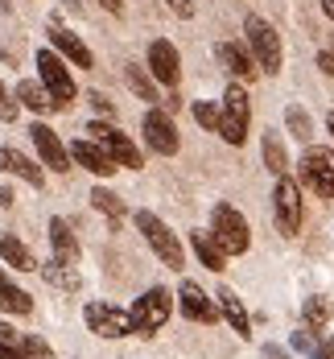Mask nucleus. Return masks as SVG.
I'll return each mask as SVG.
<instances>
[{
	"label": "nucleus",
	"mask_w": 334,
	"mask_h": 359,
	"mask_svg": "<svg viewBox=\"0 0 334 359\" xmlns=\"http://www.w3.org/2000/svg\"><path fill=\"white\" fill-rule=\"evenodd\" d=\"M244 46L252 50L260 74H281V67H285V46H281V34L272 29V21L248 13L244 17Z\"/></svg>",
	"instance_id": "nucleus-1"
},
{
	"label": "nucleus",
	"mask_w": 334,
	"mask_h": 359,
	"mask_svg": "<svg viewBox=\"0 0 334 359\" xmlns=\"http://www.w3.org/2000/svg\"><path fill=\"white\" fill-rule=\"evenodd\" d=\"M248 133H252V100H248V87L231 79V87L219 100V137L239 149L248 141Z\"/></svg>",
	"instance_id": "nucleus-2"
},
{
	"label": "nucleus",
	"mask_w": 334,
	"mask_h": 359,
	"mask_svg": "<svg viewBox=\"0 0 334 359\" xmlns=\"http://www.w3.org/2000/svg\"><path fill=\"white\" fill-rule=\"evenodd\" d=\"M132 223H137V231L145 236V244L157 252V260H161L165 269H174V273L186 269V248H182V240H178V231H174L165 219L153 215V211H137Z\"/></svg>",
	"instance_id": "nucleus-3"
},
{
	"label": "nucleus",
	"mask_w": 334,
	"mask_h": 359,
	"mask_svg": "<svg viewBox=\"0 0 334 359\" xmlns=\"http://www.w3.org/2000/svg\"><path fill=\"white\" fill-rule=\"evenodd\" d=\"M169 314H174V293H169L165 285L145 289V293L132 302V310H128L132 334H141V339H153L161 326L169 323Z\"/></svg>",
	"instance_id": "nucleus-4"
},
{
	"label": "nucleus",
	"mask_w": 334,
	"mask_h": 359,
	"mask_svg": "<svg viewBox=\"0 0 334 359\" xmlns=\"http://www.w3.org/2000/svg\"><path fill=\"white\" fill-rule=\"evenodd\" d=\"M211 240L227 256H244L252 248V227H248L244 211H235L231 203H215V211H211Z\"/></svg>",
	"instance_id": "nucleus-5"
},
{
	"label": "nucleus",
	"mask_w": 334,
	"mask_h": 359,
	"mask_svg": "<svg viewBox=\"0 0 334 359\" xmlns=\"http://www.w3.org/2000/svg\"><path fill=\"white\" fill-rule=\"evenodd\" d=\"M37 79L46 83V91L54 95V104H58V111L62 108H71L74 100H78V83H74V74H71V67L62 62V54L58 50H37Z\"/></svg>",
	"instance_id": "nucleus-6"
},
{
	"label": "nucleus",
	"mask_w": 334,
	"mask_h": 359,
	"mask_svg": "<svg viewBox=\"0 0 334 359\" xmlns=\"http://www.w3.org/2000/svg\"><path fill=\"white\" fill-rule=\"evenodd\" d=\"M297 178H301V186H309L322 203H330L334 198V149L305 144V153L297 161Z\"/></svg>",
	"instance_id": "nucleus-7"
},
{
	"label": "nucleus",
	"mask_w": 334,
	"mask_h": 359,
	"mask_svg": "<svg viewBox=\"0 0 334 359\" xmlns=\"http://www.w3.org/2000/svg\"><path fill=\"white\" fill-rule=\"evenodd\" d=\"M87 133H91V141H99L104 149H108L111 161H116L120 170H145V153H141V144L132 141L128 133H120L111 120H91Z\"/></svg>",
	"instance_id": "nucleus-8"
},
{
	"label": "nucleus",
	"mask_w": 334,
	"mask_h": 359,
	"mask_svg": "<svg viewBox=\"0 0 334 359\" xmlns=\"http://www.w3.org/2000/svg\"><path fill=\"white\" fill-rule=\"evenodd\" d=\"M141 133H145V144L157 153V157H174L182 149V137H178V124L174 116L157 104H148L145 116H141Z\"/></svg>",
	"instance_id": "nucleus-9"
},
{
	"label": "nucleus",
	"mask_w": 334,
	"mask_h": 359,
	"mask_svg": "<svg viewBox=\"0 0 334 359\" xmlns=\"http://www.w3.org/2000/svg\"><path fill=\"white\" fill-rule=\"evenodd\" d=\"M272 219L281 236H297L301 231V182H293L289 174H281L272 186Z\"/></svg>",
	"instance_id": "nucleus-10"
},
{
	"label": "nucleus",
	"mask_w": 334,
	"mask_h": 359,
	"mask_svg": "<svg viewBox=\"0 0 334 359\" xmlns=\"http://www.w3.org/2000/svg\"><path fill=\"white\" fill-rule=\"evenodd\" d=\"M145 67L161 87L178 91V83H182V54H178V46H174L169 37H153V41H148Z\"/></svg>",
	"instance_id": "nucleus-11"
},
{
	"label": "nucleus",
	"mask_w": 334,
	"mask_h": 359,
	"mask_svg": "<svg viewBox=\"0 0 334 359\" xmlns=\"http://www.w3.org/2000/svg\"><path fill=\"white\" fill-rule=\"evenodd\" d=\"M83 323H87V330L95 339H128L132 334L128 314L120 306H111V302H87L83 306Z\"/></svg>",
	"instance_id": "nucleus-12"
},
{
	"label": "nucleus",
	"mask_w": 334,
	"mask_h": 359,
	"mask_svg": "<svg viewBox=\"0 0 334 359\" xmlns=\"http://www.w3.org/2000/svg\"><path fill=\"white\" fill-rule=\"evenodd\" d=\"M29 141H34V149H37V157H41L46 170H54V174H71L74 170L71 165V149L62 144V137H58L46 120H37L34 128H29Z\"/></svg>",
	"instance_id": "nucleus-13"
},
{
	"label": "nucleus",
	"mask_w": 334,
	"mask_h": 359,
	"mask_svg": "<svg viewBox=\"0 0 334 359\" xmlns=\"http://www.w3.org/2000/svg\"><path fill=\"white\" fill-rule=\"evenodd\" d=\"M178 310H182L190 323H198V326H215L223 318L219 302L198 285V281H182V285H178Z\"/></svg>",
	"instance_id": "nucleus-14"
},
{
	"label": "nucleus",
	"mask_w": 334,
	"mask_h": 359,
	"mask_svg": "<svg viewBox=\"0 0 334 359\" xmlns=\"http://www.w3.org/2000/svg\"><path fill=\"white\" fill-rule=\"evenodd\" d=\"M46 37H50V46L67 58V62H74L78 71H95V54H91V46L83 41L78 34H71L58 17H50V25H46Z\"/></svg>",
	"instance_id": "nucleus-15"
},
{
	"label": "nucleus",
	"mask_w": 334,
	"mask_h": 359,
	"mask_svg": "<svg viewBox=\"0 0 334 359\" xmlns=\"http://www.w3.org/2000/svg\"><path fill=\"white\" fill-rule=\"evenodd\" d=\"M67 149H71V161H74V165H83V170H87V174H95V178H111V174L120 170V165L111 161L108 149H104L99 141H91V137H74Z\"/></svg>",
	"instance_id": "nucleus-16"
},
{
	"label": "nucleus",
	"mask_w": 334,
	"mask_h": 359,
	"mask_svg": "<svg viewBox=\"0 0 334 359\" xmlns=\"http://www.w3.org/2000/svg\"><path fill=\"white\" fill-rule=\"evenodd\" d=\"M215 58H219L223 71L231 74L235 83H244V87H248V83L260 74L256 58H252V50H248L244 41H219V46H215Z\"/></svg>",
	"instance_id": "nucleus-17"
},
{
	"label": "nucleus",
	"mask_w": 334,
	"mask_h": 359,
	"mask_svg": "<svg viewBox=\"0 0 334 359\" xmlns=\"http://www.w3.org/2000/svg\"><path fill=\"white\" fill-rule=\"evenodd\" d=\"M0 174H13L25 186H41L46 182V170L37 165L34 157H25L21 149H13V144H0Z\"/></svg>",
	"instance_id": "nucleus-18"
},
{
	"label": "nucleus",
	"mask_w": 334,
	"mask_h": 359,
	"mask_svg": "<svg viewBox=\"0 0 334 359\" xmlns=\"http://www.w3.org/2000/svg\"><path fill=\"white\" fill-rule=\"evenodd\" d=\"M215 302H219V314L227 318V326H231L239 339H252V318H248V310H244L239 293H235V289H227V285H219V289H215Z\"/></svg>",
	"instance_id": "nucleus-19"
},
{
	"label": "nucleus",
	"mask_w": 334,
	"mask_h": 359,
	"mask_svg": "<svg viewBox=\"0 0 334 359\" xmlns=\"http://www.w3.org/2000/svg\"><path fill=\"white\" fill-rule=\"evenodd\" d=\"M50 248H54V260L78 264V236L71 231V223H67L62 215L50 219Z\"/></svg>",
	"instance_id": "nucleus-20"
},
{
	"label": "nucleus",
	"mask_w": 334,
	"mask_h": 359,
	"mask_svg": "<svg viewBox=\"0 0 334 359\" xmlns=\"http://www.w3.org/2000/svg\"><path fill=\"white\" fill-rule=\"evenodd\" d=\"M13 95H17V104H21V108L37 111V116H46V111H58V104H54V95L46 91V83H41V79H21Z\"/></svg>",
	"instance_id": "nucleus-21"
},
{
	"label": "nucleus",
	"mask_w": 334,
	"mask_h": 359,
	"mask_svg": "<svg viewBox=\"0 0 334 359\" xmlns=\"http://www.w3.org/2000/svg\"><path fill=\"white\" fill-rule=\"evenodd\" d=\"M0 260L13 264L17 273H34L37 269V256L29 252V244L17 240V236H8V231H0Z\"/></svg>",
	"instance_id": "nucleus-22"
},
{
	"label": "nucleus",
	"mask_w": 334,
	"mask_h": 359,
	"mask_svg": "<svg viewBox=\"0 0 334 359\" xmlns=\"http://www.w3.org/2000/svg\"><path fill=\"white\" fill-rule=\"evenodd\" d=\"M190 248H194V256H198L202 269H211V273H223V269H227V252H223L207 231H190Z\"/></svg>",
	"instance_id": "nucleus-23"
},
{
	"label": "nucleus",
	"mask_w": 334,
	"mask_h": 359,
	"mask_svg": "<svg viewBox=\"0 0 334 359\" xmlns=\"http://www.w3.org/2000/svg\"><path fill=\"white\" fill-rule=\"evenodd\" d=\"M41 277H46V285H54V289H62V293H78V269L74 264H62V260H50L46 269H41Z\"/></svg>",
	"instance_id": "nucleus-24"
},
{
	"label": "nucleus",
	"mask_w": 334,
	"mask_h": 359,
	"mask_svg": "<svg viewBox=\"0 0 334 359\" xmlns=\"http://www.w3.org/2000/svg\"><path fill=\"white\" fill-rule=\"evenodd\" d=\"M260 149H264V165H268V174H272V178L289 174V153H285V144H281V137H277V133H264Z\"/></svg>",
	"instance_id": "nucleus-25"
},
{
	"label": "nucleus",
	"mask_w": 334,
	"mask_h": 359,
	"mask_svg": "<svg viewBox=\"0 0 334 359\" xmlns=\"http://www.w3.org/2000/svg\"><path fill=\"white\" fill-rule=\"evenodd\" d=\"M0 310L13 314V318H29L34 314V297L17 285H0Z\"/></svg>",
	"instance_id": "nucleus-26"
},
{
	"label": "nucleus",
	"mask_w": 334,
	"mask_h": 359,
	"mask_svg": "<svg viewBox=\"0 0 334 359\" xmlns=\"http://www.w3.org/2000/svg\"><path fill=\"white\" fill-rule=\"evenodd\" d=\"M91 207H95L99 215H108L111 223H120V219L128 215V207H124V198H120L116 190H108V186H95V190H91Z\"/></svg>",
	"instance_id": "nucleus-27"
},
{
	"label": "nucleus",
	"mask_w": 334,
	"mask_h": 359,
	"mask_svg": "<svg viewBox=\"0 0 334 359\" xmlns=\"http://www.w3.org/2000/svg\"><path fill=\"white\" fill-rule=\"evenodd\" d=\"M124 79H128V87L137 91V100H145V104H157V100H161V95H157V79H153L148 71H141L137 62L124 67Z\"/></svg>",
	"instance_id": "nucleus-28"
},
{
	"label": "nucleus",
	"mask_w": 334,
	"mask_h": 359,
	"mask_svg": "<svg viewBox=\"0 0 334 359\" xmlns=\"http://www.w3.org/2000/svg\"><path fill=\"white\" fill-rule=\"evenodd\" d=\"M285 128H289V137H293V141L309 144V137H314V116L301 108V104H289V108H285Z\"/></svg>",
	"instance_id": "nucleus-29"
},
{
	"label": "nucleus",
	"mask_w": 334,
	"mask_h": 359,
	"mask_svg": "<svg viewBox=\"0 0 334 359\" xmlns=\"http://www.w3.org/2000/svg\"><path fill=\"white\" fill-rule=\"evenodd\" d=\"M301 318L309 330H322L326 318H330V306H326V297H305V306H301Z\"/></svg>",
	"instance_id": "nucleus-30"
},
{
	"label": "nucleus",
	"mask_w": 334,
	"mask_h": 359,
	"mask_svg": "<svg viewBox=\"0 0 334 359\" xmlns=\"http://www.w3.org/2000/svg\"><path fill=\"white\" fill-rule=\"evenodd\" d=\"M194 120H198L207 133H219V108H215L211 100H198V104H194Z\"/></svg>",
	"instance_id": "nucleus-31"
},
{
	"label": "nucleus",
	"mask_w": 334,
	"mask_h": 359,
	"mask_svg": "<svg viewBox=\"0 0 334 359\" xmlns=\"http://www.w3.org/2000/svg\"><path fill=\"white\" fill-rule=\"evenodd\" d=\"M17 116H21V104H17V95H13V91L0 83V124H13Z\"/></svg>",
	"instance_id": "nucleus-32"
},
{
	"label": "nucleus",
	"mask_w": 334,
	"mask_h": 359,
	"mask_svg": "<svg viewBox=\"0 0 334 359\" xmlns=\"http://www.w3.org/2000/svg\"><path fill=\"white\" fill-rule=\"evenodd\" d=\"M21 347H25V355H29V359H54V347H50L41 334H29V339H21Z\"/></svg>",
	"instance_id": "nucleus-33"
},
{
	"label": "nucleus",
	"mask_w": 334,
	"mask_h": 359,
	"mask_svg": "<svg viewBox=\"0 0 334 359\" xmlns=\"http://www.w3.org/2000/svg\"><path fill=\"white\" fill-rule=\"evenodd\" d=\"M318 343H322V330H309V326H305V330H297L293 334V351H309V355H314Z\"/></svg>",
	"instance_id": "nucleus-34"
},
{
	"label": "nucleus",
	"mask_w": 334,
	"mask_h": 359,
	"mask_svg": "<svg viewBox=\"0 0 334 359\" xmlns=\"http://www.w3.org/2000/svg\"><path fill=\"white\" fill-rule=\"evenodd\" d=\"M87 104L99 111V116H116V108H111V100L104 95V91H87Z\"/></svg>",
	"instance_id": "nucleus-35"
},
{
	"label": "nucleus",
	"mask_w": 334,
	"mask_h": 359,
	"mask_svg": "<svg viewBox=\"0 0 334 359\" xmlns=\"http://www.w3.org/2000/svg\"><path fill=\"white\" fill-rule=\"evenodd\" d=\"M165 4H169V13H174V17H182V21L194 17V0H165Z\"/></svg>",
	"instance_id": "nucleus-36"
},
{
	"label": "nucleus",
	"mask_w": 334,
	"mask_h": 359,
	"mask_svg": "<svg viewBox=\"0 0 334 359\" xmlns=\"http://www.w3.org/2000/svg\"><path fill=\"white\" fill-rule=\"evenodd\" d=\"M0 359H29V355H25L21 343H4V339H0Z\"/></svg>",
	"instance_id": "nucleus-37"
},
{
	"label": "nucleus",
	"mask_w": 334,
	"mask_h": 359,
	"mask_svg": "<svg viewBox=\"0 0 334 359\" xmlns=\"http://www.w3.org/2000/svg\"><path fill=\"white\" fill-rule=\"evenodd\" d=\"M260 359H293V355H289L285 347H277V343H264V347H260Z\"/></svg>",
	"instance_id": "nucleus-38"
},
{
	"label": "nucleus",
	"mask_w": 334,
	"mask_h": 359,
	"mask_svg": "<svg viewBox=\"0 0 334 359\" xmlns=\"http://www.w3.org/2000/svg\"><path fill=\"white\" fill-rule=\"evenodd\" d=\"M318 67H322V74H330V79H334V54H330V50H322V54H318Z\"/></svg>",
	"instance_id": "nucleus-39"
},
{
	"label": "nucleus",
	"mask_w": 334,
	"mask_h": 359,
	"mask_svg": "<svg viewBox=\"0 0 334 359\" xmlns=\"http://www.w3.org/2000/svg\"><path fill=\"white\" fill-rule=\"evenodd\" d=\"M161 108H165V111H169V116H174V111L182 108V95H178V91H169V95L161 100Z\"/></svg>",
	"instance_id": "nucleus-40"
},
{
	"label": "nucleus",
	"mask_w": 334,
	"mask_h": 359,
	"mask_svg": "<svg viewBox=\"0 0 334 359\" xmlns=\"http://www.w3.org/2000/svg\"><path fill=\"white\" fill-rule=\"evenodd\" d=\"M314 359H334V339H322L318 351H314Z\"/></svg>",
	"instance_id": "nucleus-41"
},
{
	"label": "nucleus",
	"mask_w": 334,
	"mask_h": 359,
	"mask_svg": "<svg viewBox=\"0 0 334 359\" xmlns=\"http://www.w3.org/2000/svg\"><path fill=\"white\" fill-rule=\"evenodd\" d=\"M99 8H108L111 17H124V0H99Z\"/></svg>",
	"instance_id": "nucleus-42"
},
{
	"label": "nucleus",
	"mask_w": 334,
	"mask_h": 359,
	"mask_svg": "<svg viewBox=\"0 0 334 359\" xmlns=\"http://www.w3.org/2000/svg\"><path fill=\"white\" fill-rule=\"evenodd\" d=\"M0 339H4V343H17V334H13V326L4 323V318H0Z\"/></svg>",
	"instance_id": "nucleus-43"
},
{
	"label": "nucleus",
	"mask_w": 334,
	"mask_h": 359,
	"mask_svg": "<svg viewBox=\"0 0 334 359\" xmlns=\"http://www.w3.org/2000/svg\"><path fill=\"white\" fill-rule=\"evenodd\" d=\"M322 13H326V17L334 21V0H322Z\"/></svg>",
	"instance_id": "nucleus-44"
},
{
	"label": "nucleus",
	"mask_w": 334,
	"mask_h": 359,
	"mask_svg": "<svg viewBox=\"0 0 334 359\" xmlns=\"http://www.w3.org/2000/svg\"><path fill=\"white\" fill-rule=\"evenodd\" d=\"M0 285H13V277H8V273H4V269H0Z\"/></svg>",
	"instance_id": "nucleus-45"
},
{
	"label": "nucleus",
	"mask_w": 334,
	"mask_h": 359,
	"mask_svg": "<svg viewBox=\"0 0 334 359\" xmlns=\"http://www.w3.org/2000/svg\"><path fill=\"white\" fill-rule=\"evenodd\" d=\"M13 8V0H0V13H8Z\"/></svg>",
	"instance_id": "nucleus-46"
},
{
	"label": "nucleus",
	"mask_w": 334,
	"mask_h": 359,
	"mask_svg": "<svg viewBox=\"0 0 334 359\" xmlns=\"http://www.w3.org/2000/svg\"><path fill=\"white\" fill-rule=\"evenodd\" d=\"M326 128H330V137H334V111H330V116H326Z\"/></svg>",
	"instance_id": "nucleus-47"
}]
</instances>
